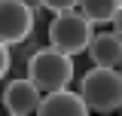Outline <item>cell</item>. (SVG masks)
I'll list each match as a JSON object with an SVG mask.
<instances>
[{"instance_id":"obj_1","label":"cell","mask_w":122,"mask_h":116,"mask_svg":"<svg viewBox=\"0 0 122 116\" xmlns=\"http://www.w3.org/2000/svg\"><path fill=\"white\" fill-rule=\"evenodd\" d=\"M28 76L37 83L40 92H58L67 89L73 79V58L55 46L49 49H34L28 58Z\"/></svg>"},{"instance_id":"obj_11","label":"cell","mask_w":122,"mask_h":116,"mask_svg":"<svg viewBox=\"0 0 122 116\" xmlns=\"http://www.w3.org/2000/svg\"><path fill=\"white\" fill-rule=\"evenodd\" d=\"M113 31H116V34L122 37V9L116 12V18H113Z\"/></svg>"},{"instance_id":"obj_8","label":"cell","mask_w":122,"mask_h":116,"mask_svg":"<svg viewBox=\"0 0 122 116\" xmlns=\"http://www.w3.org/2000/svg\"><path fill=\"white\" fill-rule=\"evenodd\" d=\"M119 9H122V0H79V12L92 25H113Z\"/></svg>"},{"instance_id":"obj_10","label":"cell","mask_w":122,"mask_h":116,"mask_svg":"<svg viewBox=\"0 0 122 116\" xmlns=\"http://www.w3.org/2000/svg\"><path fill=\"white\" fill-rule=\"evenodd\" d=\"M9 64H12V58H9V46L0 43V79L9 73Z\"/></svg>"},{"instance_id":"obj_13","label":"cell","mask_w":122,"mask_h":116,"mask_svg":"<svg viewBox=\"0 0 122 116\" xmlns=\"http://www.w3.org/2000/svg\"><path fill=\"white\" fill-rule=\"evenodd\" d=\"M119 73H122V64H119Z\"/></svg>"},{"instance_id":"obj_4","label":"cell","mask_w":122,"mask_h":116,"mask_svg":"<svg viewBox=\"0 0 122 116\" xmlns=\"http://www.w3.org/2000/svg\"><path fill=\"white\" fill-rule=\"evenodd\" d=\"M34 34V9L28 0H0V43L18 46Z\"/></svg>"},{"instance_id":"obj_3","label":"cell","mask_w":122,"mask_h":116,"mask_svg":"<svg viewBox=\"0 0 122 116\" xmlns=\"http://www.w3.org/2000/svg\"><path fill=\"white\" fill-rule=\"evenodd\" d=\"M95 37V25H92L79 9L70 12H58L49 25V46H55L67 55H82L89 52V43Z\"/></svg>"},{"instance_id":"obj_6","label":"cell","mask_w":122,"mask_h":116,"mask_svg":"<svg viewBox=\"0 0 122 116\" xmlns=\"http://www.w3.org/2000/svg\"><path fill=\"white\" fill-rule=\"evenodd\" d=\"M92 107L79 92L70 89H58V92H46L43 104H40V116H86Z\"/></svg>"},{"instance_id":"obj_7","label":"cell","mask_w":122,"mask_h":116,"mask_svg":"<svg viewBox=\"0 0 122 116\" xmlns=\"http://www.w3.org/2000/svg\"><path fill=\"white\" fill-rule=\"evenodd\" d=\"M89 58L101 67H119L122 64V37L116 31L95 34L89 43Z\"/></svg>"},{"instance_id":"obj_2","label":"cell","mask_w":122,"mask_h":116,"mask_svg":"<svg viewBox=\"0 0 122 116\" xmlns=\"http://www.w3.org/2000/svg\"><path fill=\"white\" fill-rule=\"evenodd\" d=\"M79 95L98 113L119 110V104H122V73H119V67L95 64L92 70H86L82 79H79Z\"/></svg>"},{"instance_id":"obj_5","label":"cell","mask_w":122,"mask_h":116,"mask_svg":"<svg viewBox=\"0 0 122 116\" xmlns=\"http://www.w3.org/2000/svg\"><path fill=\"white\" fill-rule=\"evenodd\" d=\"M3 110L9 116H30V113H40V104H43V95H40V89L34 79H12V83H6L3 89Z\"/></svg>"},{"instance_id":"obj_12","label":"cell","mask_w":122,"mask_h":116,"mask_svg":"<svg viewBox=\"0 0 122 116\" xmlns=\"http://www.w3.org/2000/svg\"><path fill=\"white\" fill-rule=\"evenodd\" d=\"M119 113H122V104H119Z\"/></svg>"},{"instance_id":"obj_9","label":"cell","mask_w":122,"mask_h":116,"mask_svg":"<svg viewBox=\"0 0 122 116\" xmlns=\"http://www.w3.org/2000/svg\"><path fill=\"white\" fill-rule=\"evenodd\" d=\"M40 6H46V9H52V12H70V9H76L79 6V0H37Z\"/></svg>"}]
</instances>
